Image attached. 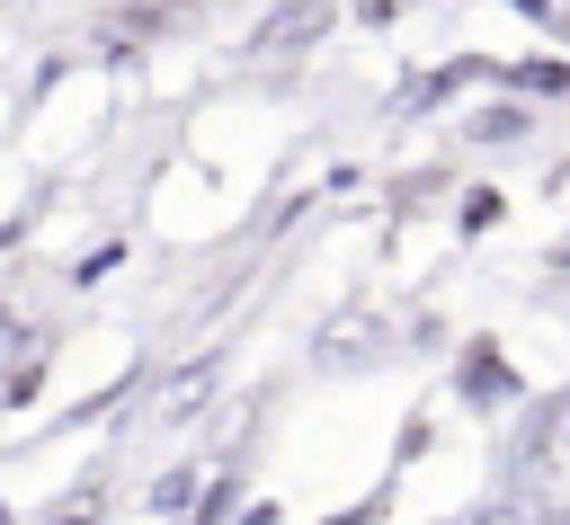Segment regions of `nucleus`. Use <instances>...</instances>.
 <instances>
[{
    "label": "nucleus",
    "instance_id": "nucleus-1",
    "mask_svg": "<svg viewBox=\"0 0 570 525\" xmlns=\"http://www.w3.org/2000/svg\"><path fill=\"white\" fill-rule=\"evenodd\" d=\"M321 0H294V9H276L267 27H258V53H285V44H303V36H321Z\"/></svg>",
    "mask_w": 570,
    "mask_h": 525
},
{
    "label": "nucleus",
    "instance_id": "nucleus-2",
    "mask_svg": "<svg viewBox=\"0 0 570 525\" xmlns=\"http://www.w3.org/2000/svg\"><path fill=\"white\" fill-rule=\"evenodd\" d=\"M463 392H472V400H517L508 356H499V347H472V356H463Z\"/></svg>",
    "mask_w": 570,
    "mask_h": 525
},
{
    "label": "nucleus",
    "instance_id": "nucleus-3",
    "mask_svg": "<svg viewBox=\"0 0 570 525\" xmlns=\"http://www.w3.org/2000/svg\"><path fill=\"white\" fill-rule=\"evenodd\" d=\"M205 392H214V356H196L187 374H169V383H160V418H196V400H205Z\"/></svg>",
    "mask_w": 570,
    "mask_h": 525
},
{
    "label": "nucleus",
    "instance_id": "nucleus-4",
    "mask_svg": "<svg viewBox=\"0 0 570 525\" xmlns=\"http://www.w3.org/2000/svg\"><path fill=\"white\" fill-rule=\"evenodd\" d=\"M525 125H534V116H525V107H517V98H499V107H481V116H472V125H463V133H472V142H517V133H525Z\"/></svg>",
    "mask_w": 570,
    "mask_h": 525
},
{
    "label": "nucleus",
    "instance_id": "nucleus-5",
    "mask_svg": "<svg viewBox=\"0 0 570 525\" xmlns=\"http://www.w3.org/2000/svg\"><path fill=\"white\" fill-rule=\"evenodd\" d=\"M196 481H205V472H160V481H151V516H187V507H196Z\"/></svg>",
    "mask_w": 570,
    "mask_h": 525
},
{
    "label": "nucleus",
    "instance_id": "nucleus-6",
    "mask_svg": "<svg viewBox=\"0 0 570 525\" xmlns=\"http://www.w3.org/2000/svg\"><path fill=\"white\" fill-rule=\"evenodd\" d=\"M107 516V489H80V498H62L53 516H36V525H98Z\"/></svg>",
    "mask_w": 570,
    "mask_h": 525
},
{
    "label": "nucleus",
    "instance_id": "nucleus-7",
    "mask_svg": "<svg viewBox=\"0 0 570 525\" xmlns=\"http://www.w3.org/2000/svg\"><path fill=\"white\" fill-rule=\"evenodd\" d=\"M232 498H240V489H232V472H223L214 489H196V507H187V516H196V525H223V516H232Z\"/></svg>",
    "mask_w": 570,
    "mask_h": 525
},
{
    "label": "nucleus",
    "instance_id": "nucleus-8",
    "mask_svg": "<svg viewBox=\"0 0 570 525\" xmlns=\"http://www.w3.org/2000/svg\"><path fill=\"white\" fill-rule=\"evenodd\" d=\"M508 80H517V89H570V62H517Z\"/></svg>",
    "mask_w": 570,
    "mask_h": 525
},
{
    "label": "nucleus",
    "instance_id": "nucleus-9",
    "mask_svg": "<svg viewBox=\"0 0 570 525\" xmlns=\"http://www.w3.org/2000/svg\"><path fill=\"white\" fill-rule=\"evenodd\" d=\"M116 258H125V240H107V249H89V258H80V267H71V285H98V276H107V267H116Z\"/></svg>",
    "mask_w": 570,
    "mask_h": 525
},
{
    "label": "nucleus",
    "instance_id": "nucleus-10",
    "mask_svg": "<svg viewBox=\"0 0 570 525\" xmlns=\"http://www.w3.org/2000/svg\"><path fill=\"white\" fill-rule=\"evenodd\" d=\"M490 222H499V196H490V187H472V205H463V231H490Z\"/></svg>",
    "mask_w": 570,
    "mask_h": 525
},
{
    "label": "nucleus",
    "instance_id": "nucleus-11",
    "mask_svg": "<svg viewBox=\"0 0 570 525\" xmlns=\"http://www.w3.org/2000/svg\"><path fill=\"white\" fill-rule=\"evenodd\" d=\"M232 525H276V507H267V498H258V507H240V516H232Z\"/></svg>",
    "mask_w": 570,
    "mask_h": 525
},
{
    "label": "nucleus",
    "instance_id": "nucleus-12",
    "mask_svg": "<svg viewBox=\"0 0 570 525\" xmlns=\"http://www.w3.org/2000/svg\"><path fill=\"white\" fill-rule=\"evenodd\" d=\"M508 9H525V18H552V0H508Z\"/></svg>",
    "mask_w": 570,
    "mask_h": 525
}]
</instances>
